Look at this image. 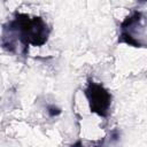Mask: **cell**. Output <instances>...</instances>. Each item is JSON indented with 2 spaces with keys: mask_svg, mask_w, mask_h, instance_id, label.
Returning <instances> with one entry per match:
<instances>
[{
  "mask_svg": "<svg viewBox=\"0 0 147 147\" xmlns=\"http://www.w3.org/2000/svg\"><path fill=\"white\" fill-rule=\"evenodd\" d=\"M51 29L40 16H30L15 13L14 17L2 25L0 37L1 47L15 55H26L29 46H42L46 44Z\"/></svg>",
  "mask_w": 147,
  "mask_h": 147,
  "instance_id": "6da1fadb",
  "label": "cell"
},
{
  "mask_svg": "<svg viewBox=\"0 0 147 147\" xmlns=\"http://www.w3.org/2000/svg\"><path fill=\"white\" fill-rule=\"evenodd\" d=\"M118 42L133 47H146V15L141 10H133L121 23Z\"/></svg>",
  "mask_w": 147,
  "mask_h": 147,
  "instance_id": "7a4b0ae2",
  "label": "cell"
},
{
  "mask_svg": "<svg viewBox=\"0 0 147 147\" xmlns=\"http://www.w3.org/2000/svg\"><path fill=\"white\" fill-rule=\"evenodd\" d=\"M84 94L87 99L91 113H94L103 118L109 115L113 96L102 84L96 83L93 79H88Z\"/></svg>",
  "mask_w": 147,
  "mask_h": 147,
  "instance_id": "3957f363",
  "label": "cell"
},
{
  "mask_svg": "<svg viewBox=\"0 0 147 147\" xmlns=\"http://www.w3.org/2000/svg\"><path fill=\"white\" fill-rule=\"evenodd\" d=\"M47 111H48L49 116H52V117H54V116H57V115H60V114H61V109H60V108H57V107H56V106H54V105H52V106H48V108H47Z\"/></svg>",
  "mask_w": 147,
  "mask_h": 147,
  "instance_id": "277c9868",
  "label": "cell"
},
{
  "mask_svg": "<svg viewBox=\"0 0 147 147\" xmlns=\"http://www.w3.org/2000/svg\"><path fill=\"white\" fill-rule=\"evenodd\" d=\"M71 147H84L83 145H82V142L80 141H77L75 145H72ZM94 147H108V140H107V137L100 142V145H98V146H94Z\"/></svg>",
  "mask_w": 147,
  "mask_h": 147,
  "instance_id": "5b68a950",
  "label": "cell"
}]
</instances>
